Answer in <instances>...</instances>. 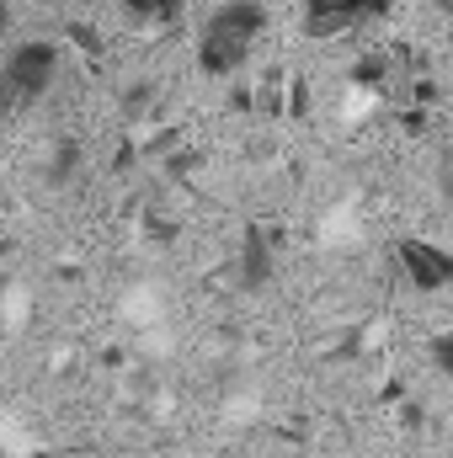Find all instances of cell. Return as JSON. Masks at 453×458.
Wrapping results in <instances>:
<instances>
[{
	"label": "cell",
	"instance_id": "6da1fadb",
	"mask_svg": "<svg viewBox=\"0 0 453 458\" xmlns=\"http://www.w3.org/2000/svg\"><path fill=\"white\" fill-rule=\"evenodd\" d=\"M261 32H267V5L261 0H225V5H214V16L198 32V64H203V75H235L251 59V48H256Z\"/></svg>",
	"mask_w": 453,
	"mask_h": 458
},
{
	"label": "cell",
	"instance_id": "7a4b0ae2",
	"mask_svg": "<svg viewBox=\"0 0 453 458\" xmlns=\"http://www.w3.org/2000/svg\"><path fill=\"white\" fill-rule=\"evenodd\" d=\"M59 64H64L59 43H48V38L16 43L0 59V117H16V113H27L32 102H43L54 91V81H59Z\"/></svg>",
	"mask_w": 453,
	"mask_h": 458
},
{
	"label": "cell",
	"instance_id": "3957f363",
	"mask_svg": "<svg viewBox=\"0 0 453 458\" xmlns=\"http://www.w3.org/2000/svg\"><path fill=\"white\" fill-rule=\"evenodd\" d=\"M395 0H304V32L310 38H341L352 27H368L389 16Z\"/></svg>",
	"mask_w": 453,
	"mask_h": 458
},
{
	"label": "cell",
	"instance_id": "277c9868",
	"mask_svg": "<svg viewBox=\"0 0 453 458\" xmlns=\"http://www.w3.org/2000/svg\"><path fill=\"white\" fill-rule=\"evenodd\" d=\"M395 261H400L406 283L422 288V293H443V288H453V250L432 245V240H416V234L400 240V245H395Z\"/></svg>",
	"mask_w": 453,
	"mask_h": 458
},
{
	"label": "cell",
	"instance_id": "5b68a950",
	"mask_svg": "<svg viewBox=\"0 0 453 458\" xmlns=\"http://www.w3.org/2000/svg\"><path fill=\"white\" fill-rule=\"evenodd\" d=\"M278 277V240L267 225H245L240 234V256H235V283L245 293H261L267 283Z\"/></svg>",
	"mask_w": 453,
	"mask_h": 458
},
{
	"label": "cell",
	"instance_id": "8992f818",
	"mask_svg": "<svg viewBox=\"0 0 453 458\" xmlns=\"http://www.w3.org/2000/svg\"><path fill=\"white\" fill-rule=\"evenodd\" d=\"M81 165H86V144H81V139H59L43 176H48V187H70V182L81 176Z\"/></svg>",
	"mask_w": 453,
	"mask_h": 458
},
{
	"label": "cell",
	"instance_id": "52a82bcc",
	"mask_svg": "<svg viewBox=\"0 0 453 458\" xmlns=\"http://www.w3.org/2000/svg\"><path fill=\"white\" fill-rule=\"evenodd\" d=\"M128 16H139V21H155V27H171V21H182V11H187V0H117Z\"/></svg>",
	"mask_w": 453,
	"mask_h": 458
},
{
	"label": "cell",
	"instance_id": "ba28073f",
	"mask_svg": "<svg viewBox=\"0 0 453 458\" xmlns=\"http://www.w3.org/2000/svg\"><path fill=\"white\" fill-rule=\"evenodd\" d=\"M155 107V86H128V97H123V113L128 117H144Z\"/></svg>",
	"mask_w": 453,
	"mask_h": 458
},
{
	"label": "cell",
	"instance_id": "9c48e42d",
	"mask_svg": "<svg viewBox=\"0 0 453 458\" xmlns=\"http://www.w3.org/2000/svg\"><path fill=\"white\" fill-rule=\"evenodd\" d=\"M427 357H432V368H438V373H449V378H453V331H449V336H432Z\"/></svg>",
	"mask_w": 453,
	"mask_h": 458
},
{
	"label": "cell",
	"instance_id": "30bf717a",
	"mask_svg": "<svg viewBox=\"0 0 453 458\" xmlns=\"http://www.w3.org/2000/svg\"><path fill=\"white\" fill-rule=\"evenodd\" d=\"M64 38H75V43H81L91 59H102V38H97L91 27H81V21H64Z\"/></svg>",
	"mask_w": 453,
	"mask_h": 458
},
{
	"label": "cell",
	"instance_id": "8fae6325",
	"mask_svg": "<svg viewBox=\"0 0 453 458\" xmlns=\"http://www.w3.org/2000/svg\"><path fill=\"white\" fill-rule=\"evenodd\" d=\"M438 187H443V198L453 203V144L443 149V165H438Z\"/></svg>",
	"mask_w": 453,
	"mask_h": 458
},
{
	"label": "cell",
	"instance_id": "7c38bea8",
	"mask_svg": "<svg viewBox=\"0 0 453 458\" xmlns=\"http://www.w3.org/2000/svg\"><path fill=\"white\" fill-rule=\"evenodd\" d=\"M11 21H16V16H11V0H0V38L11 32Z\"/></svg>",
	"mask_w": 453,
	"mask_h": 458
},
{
	"label": "cell",
	"instance_id": "4fadbf2b",
	"mask_svg": "<svg viewBox=\"0 0 453 458\" xmlns=\"http://www.w3.org/2000/svg\"><path fill=\"white\" fill-rule=\"evenodd\" d=\"M432 5H438V11H443V16H453V0H432Z\"/></svg>",
	"mask_w": 453,
	"mask_h": 458
},
{
	"label": "cell",
	"instance_id": "5bb4252c",
	"mask_svg": "<svg viewBox=\"0 0 453 458\" xmlns=\"http://www.w3.org/2000/svg\"><path fill=\"white\" fill-rule=\"evenodd\" d=\"M214 458H240V454H235V448H219V454H214Z\"/></svg>",
	"mask_w": 453,
	"mask_h": 458
}]
</instances>
